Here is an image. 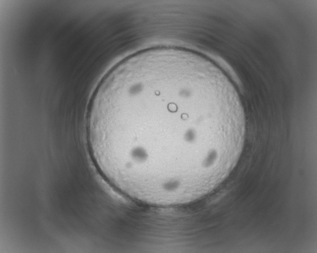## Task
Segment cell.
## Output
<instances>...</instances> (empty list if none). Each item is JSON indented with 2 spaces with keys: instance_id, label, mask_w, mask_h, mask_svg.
Wrapping results in <instances>:
<instances>
[{
  "instance_id": "obj_1",
  "label": "cell",
  "mask_w": 317,
  "mask_h": 253,
  "mask_svg": "<svg viewBox=\"0 0 317 253\" xmlns=\"http://www.w3.org/2000/svg\"><path fill=\"white\" fill-rule=\"evenodd\" d=\"M238 94L218 67L180 48L144 50L115 66L91 100L86 133L101 174L141 202L173 206L213 190L239 160Z\"/></svg>"
}]
</instances>
